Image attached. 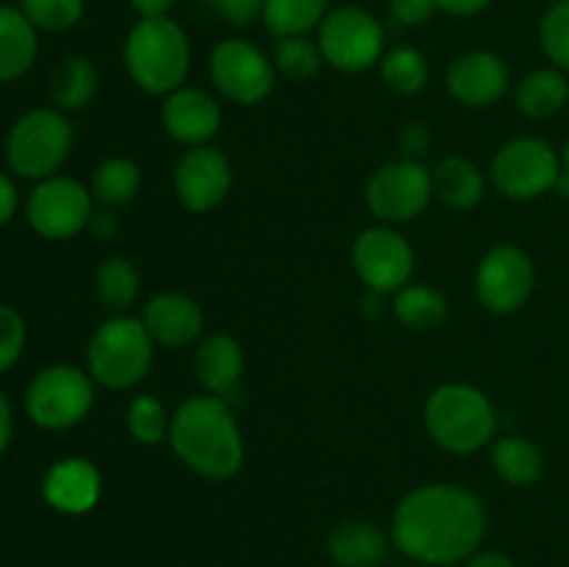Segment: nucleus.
Masks as SVG:
<instances>
[{"label":"nucleus","instance_id":"42","mask_svg":"<svg viewBox=\"0 0 569 567\" xmlns=\"http://www.w3.org/2000/svg\"><path fill=\"white\" fill-rule=\"evenodd\" d=\"M172 3H176V0H131L139 20H159V17H167L170 14Z\"/></svg>","mask_w":569,"mask_h":567},{"label":"nucleus","instance_id":"5","mask_svg":"<svg viewBox=\"0 0 569 567\" xmlns=\"http://www.w3.org/2000/svg\"><path fill=\"white\" fill-rule=\"evenodd\" d=\"M153 337L142 320L117 315L94 328L87 348L89 376L109 389H131L148 376Z\"/></svg>","mask_w":569,"mask_h":567},{"label":"nucleus","instance_id":"34","mask_svg":"<svg viewBox=\"0 0 569 567\" xmlns=\"http://www.w3.org/2000/svg\"><path fill=\"white\" fill-rule=\"evenodd\" d=\"M20 11L37 31H70L83 17V0H20Z\"/></svg>","mask_w":569,"mask_h":567},{"label":"nucleus","instance_id":"18","mask_svg":"<svg viewBox=\"0 0 569 567\" xmlns=\"http://www.w3.org/2000/svg\"><path fill=\"white\" fill-rule=\"evenodd\" d=\"M100 489H103V481H100L98 467L89 459H78V456L56 461L44 472L42 481L44 500L61 515H87V511H92L100 500Z\"/></svg>","mask_w":569,"mask_h":567},{"label":"nucleus","instance_id":"29","mask_svg":"<svg viewBox=\"0 0 569 567\" xmlns=\"http://www.w3.org/2000/svg\"><path fill=\"white\" fill-rule=\"evenodd\" d=\"M139 183H142V172H139L137 161L114 156V159L100 161L94 170L92 195L103 206H126L137 198Z\"/></svg>","mask_w":569,"mask_h":567},{"label":"nucleus","instance_id":"9","mask_svg":"<svg viewBox=\"0 0 569 567\" xmlns=\"http://www.w3.org/2000/svg\"><path fill=\"white\" fill-rule=\"evenodd\" d=\"M367 206L383 226H400L426 211L433 198V178L422 161L400 159L378 167L365 189Z\"/></svg>","mask_w":569,"mask_h":567},{"label":"nucleus","instance_id":"36","mask_svg":"<svg viewBox=\"0 0 569 567\" xmlns=\"http://www.w3.org/2000/svg\"><path fill=\"white\" fill-rule=\"evenodd\" d=\"M26 348V322L20 311L0 304V372L9 370Z\"/></svg>","mask_w":569,"mask_h":567},{"label":"nucleus","instance_id":"41","mask_svg":"<svg viewBox=\"0 0 569 567\" xmlns=\"http://www.w3.org/2000/svg\"><path fill=\"white\" fill-rule=\"evenodd\" d=\"M14 211H17V187L6 172H0V226H6V222L11 220Z\"/></svg>","mask_w":569,"mask_h":567},{"label":"nucleus","instance_id":"47","mask_svg":"<svg viewBox=\"0 0 569 567\" xmlns=\"http://www.w3.org/2000/svg\"><path fill=\"white\" fill-rule=\"evenodd\" d=\"M561 159H565V170H569V139H567V145H565V156H561Z\"/></svg>","mask_w":569,"mask_h":567},{"label":"nucleus","instance_id":"35","mask_svg":"<svg viewBox=\"0 0 569 567\" xmlns=\"http://www.w3.org/2000/svg\"><path fill=\"white\" fill-rule=\"evenodd\" d=\"M539 39H542V48L550 61L569 70V0H559L545 11Z\"/></svg>","mask_w":569,"mask_h":567},{"label":"nucleus","instance_id":"12","mask_svg":"<svg viewBox=\"0 0 569 567\" xmlns=\"http://www.w3.org/2000/svg\"><path fill=\"white\" fill-rule=\"evenodd\" d=\"M28 222L44 239H70L89 228L92 192L76 178L50 176L33 187L28 198Z\"/></svg>","mask_w":569,"mask_h":567},{"label":"nucleus","instance_id":"16","mask_svg":"<svg viewBox=\"0 0 569 567\" xmlns=\"http://www.w3.org/2000/svg\"><path fill=\"white\" fill-rule=\"evenodd\" d=\"M509 89V67L492 50H470L448 67V92L465 106H492Z\"/></svg>","mask_w":569,"mask_h":567},{"label":"nucleus","instance_id":"45","mask_svg":"<svg viewBox=\"0 0 569 567\" xmlns=\"http://www.w3.org/2000/svg\"><path fill=\"white\" fill-rule=\"evenodd\" d=\"M11 428H14V422H11L9 400H6L3 389H0V454H3V450L9 448V442H11Z\"/></svg>","mask_w":569,"mask_h":567},{"label":"nucleus","instance_id":"24","mask_svg":"<svg viewBox=\"0 0 569 567\" xmlns=\"http://www.w3.org/2000/svg\"><path fill=\"white\" fill-rule=\"evenodd\" d=\"M517 109L531 120H545L565 109L569 100V81L556 70H533L517 83Z\"/></svg>","mask_w":569,"mask_h":567},{"label":"nucleus","instance_id":"44","mask_svg":"<svg viewBox=\"0 0 569 567\" xmlns=\"http://www.w3.org/2000/svg\"><path fill=\"white\" fill-rule=\"evenodd\" d=\"M465 567H515V561L506 554H500V550H476L465 561Z\"/></svg>","mask_w":569,"mask_h":567},{"label":"nucleus","instance_id":"27","mask_svg":"<svg viewBox=\"0 0 569 567\" xmlns=\"http://www.w3.org/2000/svg\"><path fill=\"white\" fill-rule=\"evenodd\" d=\"M492 465L511 487H531L545 470L542 450L526 437H503L492 448Z\"/></svg>","mask_w":569,"mask_h":567},{"label":"nucleus","instance_id":"43","mask_svg":"<svg viewBox=\"0 0 569 567\" xmlns=\"http://www.w3.org/2000/svg\"><path fill=\"white\" fill-rule=\"evenodd\" d=\"M89 231L98 239H111L120 231V220L111 211H100V215H92V220H89Z\"/></svg>","mask_w":569,"mask_h":567},{"label":"nucleus","instance_id":"19","mask_svg":"<svg viewBox=\"0 0 569 567\" xmlns=\"http://www.w3.org/2000/svg\"><path fill=\"white\" fill-rule=\"evenodd\" d=\"M153 342L167 345V348H183L192 345L203 331V311L198 300L183 292H161L144 306L142 317Z\"/></svg>","mask_w":569,"mask_h":567},{"label":"nucleus","instance_id":"17","mask_svg":"<svg viewBox=\"0 0 569 567\" xmlns=\"http://www.w3.org/2000/svg\"><path fill=\"white\" fill-rule=\"evenodd\" d=\"M220 106L203 89L181 87L167 94L164 106H161V126H164L167 137L189 145V148L209 142L220 131Z\"/></svg>","mask_w":569,"mask_h":567},{"label":"nucleus","instance_id":"46","mask_svg":"<svg viewBox=\"0 0 569 567\" xmlns=\"http://www.w3.org/2000/svg\"><path fill=\"white\" fill-rule=\"evenodd\" d=\"M556 192H559L565 200H569V170L559 172V178H556Z\"/></svg>","mask_w":569,"mask_h":567},{"label":"nucleus","instance_id":"6","mask_svg":"<svg viewBox=\"0 0 569 567\" xmlns=\"http://www.w3.org/2000/svg\"><path fill=\"white\" fill-rule=\"evenodd\" d=\"M72 150V126L64 111L33 109L14 122L6 139V159L20 178L56 176Z\"/></svg>","mask_w":569,"mask_h":567},{"label":"nucleus","instance_id":"21","mask_svg":"<svg viewBox=\"0 0 569 567\" xmlns=\"http://www.w3.org/2000/svg\"><path fill=\"white\" fill-rule=\"evenodd\" d=\"M326 548L339 567H376L387 559L389 539L376 523L348 520L333 528Z\"/></svg>","mask_w":569,"mask_h":567},{"label":"nucleus","instance_id":"26","mask_svg":"<svg viewBox=\"0 0 569 567\" xmlns=\"http://www.w3.org/2000/svg\"><path fill=\"white\" fill-rule=\"evenodd\" d=\"M328 0H264L267 31L278 39L306 37L309 31L320 28L328 14Z\"/></svg>","mask_w":569,"mask_h":567},{"label":"nucleus","instance_id":"32","mask_svg":"<svg viewBox=\"0 0 569 567\" xmlns=\"http://www.w3.org/2000/svg\"><path fill=\"white\" fill-rule=\"evenodd\" d=\"M322 50L320 44L311 42L306 37H287L278 39L276 50H272V64L281 76H287L289 81H306V78H315L322 67Z\"/></svg>","mask_w":569,"mask_h":567},{"label":"nucleus","instance_id":"40","mask_svg":"<svg viewBox=\"0 0 569 567\" xmlns=\"http://www.w3.org/2000/svg\"><path fill=\"white\" fill-rule=\"evenodd\" d=\"M492 0H437V9L453 17H472L481 14Z\"/></svg>","mask_w":569,"mask_h":567},{"label":"nucleus","instance_id":"8","mask_svg":"<svg viewBox=\"0 0 569 567\" xmlns=\"http://www.w3.org/2000/svg\"><path fill=\"white\" fill-rule=\"evenodd\" d=\"M94 400L92 376L72 365L44 367L31 381L26 395L28 417L39 428L64 431L89 415Z\"/></svg>","mask_w":569,"mask_h":567},{"label":"nucleus","instance_id":"23","mask_svg":"<svg viewBox=\"0 0 569 567\" xmlns=\"http://www.w3.org/2000/svg\"><path fill=\"white\" fill-rule=\"evenodd\" d=\"M433 195L450 209H472L483 198V172L465 156H448L431 170Z\"/></svg>","mask_w":569,"mask_h":567},{"label":"nucleus","instance_id":"25","mask_svg":"<svg viewBox=\"0 0 569 567\" xmlns=\"http://www.w3.org/2000/svg\"><path fill=\"white\" fill-rule=\"evenodd\" d=\"M98 92V70L83 56H70L50 76V98L59 111H78Z\"/></svg>","mask_w":569,"mask_h":567},{"label":"nucleus","instance_id":"39","mask_svg":"<svg viewBox=\"0 0 569 567\" xmlns=\"http://www.w3.org/2000/svg\"><path fill=\"white\" fill-rule=\"evenodd\" d=\"M433 145V137L431 131H428V126H422V122H411V126H406L403 131H400V148H403V156L411 161H420L422 156L431 150Z\"/></svg>","mask_w":569,"mask_h":567},{"label":"nucleus","instance_id":"37","mask_svg":"<svg viewBox=\"0 0 569 567\" xmlns=\"http://www.w3.org/2000/svg\"><path fill=\"white\" fill-rule=\"evenodd\" d=\"M231 26H250L264 14V0H203Z\"/></svg>","mask_w":569,"mask_h":567},{"label":"nucleus","instance_id":"4","mask_svg":"<svg viewBox=\"0 0 569 567\" xmlns=\"http://www.w3.org/2000/svg\"><path fill=\"white\" fill-rule=\"evenodd\" d=\"M426 428L439 448L450 454L481 450L498 428V415L487 395L470 384H442L428 395Z\"/></svg>","mask_w":569,"mask_h":567},{"label":"nucleus","instance_id":"10","mask_svg":"<svg viewBox=\"0 0 569 567\" xmlns=\"http://www.w3.org/2000/svg\"><path fill=\"white\" fill-rule=\"evenodd\" d=\"M559 156L545 139L520 137L506 142L495 153L492 183L503 198L531 200L556 187L559 178Z\"/></svg>","mask_w":569,"mask_h":567},{"label":"nucleus","instance_id":"1","mask_svg":"<svg viewBox=\"0 0 569 567\" xmlns=\"http://www.w3.org/2000/svg\"><path fill=\"white\" fill-rule=\"evenodd\" d=\"M487 509L476 493L456 484H428L398 504L392 539L400 554L428 567L467 561L483 543Z\"/></svg>","mask_w":569,"mask_h":567},{"label":"nucleus","instance_id":"3","mask_svg":"<svg viewBox=\"0 0 569 567\" xmlns=\"http://www.w3.org/2000/svg\"><path fill=\"white\" fill-rule=\"evenodd\" d=\"M122 61L139 89L150 94H170L181 89L192 67L189 37L176 20H139L128 31Z\"/></svg>","mask_w":569,"mask_h":567},{"label":"nucleus","instance_id":"30","mask_svg":"<svg viewBox=\"0 0 569 567\" xmlns=\"http://www.w3.org/2000/svg\"><path fill=\"white\" fill-rule=\"evenodd\" d=\"M94 292L109 309H128L139 295V272L133 261L122 259V256L106 259L94 272Z\"/></svg>","mask_w":569,"mask_h":567},{"label":"nucleus","instance_id":"15","mask_svg":"<svg viewBox=\"0 0 569 567\" xmlns=\"http://www.w3.org/2000/svg\"><path fill=\"white\" fill-rule=\"evenodd\" d=\"M176 195L189 211H209L226 200L231 192L233 170L231 161L222 150L211 148V145H198L189 148L187 153L178 159L176 176Z\"/></svg>","mask_w":569,"mask_h":567},{"label":"nucleus","instance_id":"7","mask_svg":"<svg viewBox=\"0 0 569 567\" xmlns=\"http://www.w3.org/2000/svg\"><path fill=\"white\" fill-rule=\"evenodd\" d=\"M322 59L339 72H365L383 59V26L359 6H339L317 28Z\"/></svg>","mask_w":569,"mask_h":567},{"label":"nucleus","instance_id":"11","mask_svg":"<svg viewBox=\"0 0 569 567\" xmlns=\"http://www.w3.org/2000/svg\"><path fill=\"white\" fill-rule=\"evenodd\" d=\"M214 87L242 106L261 103L276 87V64L248 39H226L209 56Z\"/></svg>","mask_w":569,"mask_h":567},{"label":"nucleus","instance_id":"2","mask_svg":"<svg viewBox=\"0 0 569 567\" xmlns=\"http://www.w3.org/2000/svg\"><path fill=\"white\" fill-rule=\"evenodd\" d=\"M170 445L178 459L209 481L237 476L244 461L242 431L231 406L217 395H192L170 422Z\"/></svg>","mask_w":569,"mask_h":567},{"label":"nucleus","instance_id":"22","mask_svg":"<svg viewBox=\"0 0 569 567\" xmlns=\"http://www.w3.org/2000/svg\"><path fill=\"white\" fill-rule=\"evenodd\" d=\"M37 28L14 6H0V83L17 81L37 61Z\"/></svg>","mask_w":569,"mask_h":567},{"label":"nucleus","instance_id":"20","mask_svg":"<svg viewBox=\"0 0 569 567\" xmlns=\"http://www.w3.org/2000/svg\"><path fill=\"white\" fill-rule=\"evenodd\" d=\"M194 376L209 395L226 398L233 392L244 370L242 345L228 334H211L194 350Z\"/></svg>","mask_w":569,"mask_h":567},{"label":"nucleus","instance_id":"13","mask_svg":"<svg viewBox=\"0 0 569 567\" xmlns=\"http://www.w3.org/2000/svg\"><path fill=\"white\" fill-rule=\"evenodd\" d=\"M533 281H537V272L526 250L517 245H495L478 261L476 295L483 309L495 315H511L531 298Z\"/></svg>","mask_w":569,"mask_h":567},{"label":"nucleus","instance_id":"38","mask_svg":"<svg viewBox=\"0 0 569 567\" xmlns=\"http://www.w3.org/2000/svg\"><path fill=\"white\" fill-rule=\"evenodd\" d=\"M389 9H392V20L398 26H422L433 17L437 9V0H389Z\"/></svg>","mask_w":569,"mask_h":567},{"label":"nucleus","instance_id":"28","mask_svg":"<svg viewBox=\"0 0 569 567\" xmlns=\"http://www.w3.org/2000/svg\"><path fill=\"white\" fill-rule=\"evenodd\" d=\"M395 315L411 331H433L448 317V300L426 284H406L395 292Z\"/></svg>","mask_w":569,"mask_h":567},{"label":"nucleus","instance_id":"14","mask_svg":"<svg viewBox=\"0 0 569 567\" xmlns=\"http://www.w3.org/2000/svg\"><path fill=\"white\" fill-rule=\"evenodd\" d=\"M353 267L372 292H398L415 272V250L392 226H370L356 237Z\"/></svg>","mask_w":569,"mask_h":567},{"label":"nucleus","instance_id":"31","mask_svg":"<svg viewBox=\"0 0 569 567\" xmlns=\"http://www.w3.org/2000/svg\"><path fill=\"white\" fill-rule=\"evenodd\" d=\"M381 78L392 92L417 94L428 83V61L411 44H398L381 59Z\"/></svg>","mask_w":569,"mask_h":567},{"label":"nucleus","instance_id":"33","mask_svg":"<svg viewBox=\"0 0 569 567\" xmlns=\"http://www.w3.org/2000/svg\"><path fill=\"white\" fill-rule=\"evenodd\" d=\"M128 434L137 439L139 445H159L161 439H170V422L172 417L167 415L164 404L153 395H137L128 406Z\"/></svg>","mask_w":569,"mask_h":567}]
</instances>
